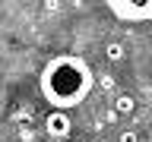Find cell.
<instances>
[{
	"instance_id": "cell-4",
	"label": "cell",
	"mask_w": 152,
	"mask_h": 142,
	"mask_svg": "<svg viewBox=\"0 0 152 142\" xmlns=\"http://www.w3.org/2000/svg\"><path fill=\"white\" fill-rule=\"evenodd\" d=\"M133 104H136V101H133L130 95H121V98L114 101V107H117V114H130V111H133Z\"/></svg>"
},
{
	"instance_id": "cell-5",
	"label": "cell",
	"mask_w": 152,
	"mask_h": 142,
	"mask_svg": "<svg viewBox=\"0 0 152 142\" xmlns=\"http://www.w3.org/2000/svg\"><path fill=\"white\" fill-rule=\"evenodd\" d=\"M104 54H108V60H121V57H124V44H117V41H111V44L104 47Z\"/></svg>"
},
{
	"instance_id": "cell-3",
	"label": "cell",
	"mask_w": 152,
	"mask_h": 142,
	"mask_svg": "<svg viewBox=\"0 0 152 142\" xmlns=\"http://www.w3.org/2000/svg\"><path fill=\"white\" fill-rule=\"evenodd\" d=\"M70 117H66V111H51L48 114V120H45V130H48V136H66L70 133Z\"/></svg>"
},
{
	"instance_id": "cell-2",
	"label": "cell",
	"mask_w": 152,
	"mask_h": 142,
	"mask_svg": "<svg viewBox=\"0 0 152 142\" xmlns=\"http://www.w3.org/2000/svg\"><path fill=\"white\" fill-rule=\"evenodd\" d=\"M108 9L124 22H152V0H114Z\"/></svg>"
},
{
	"instance_id": "cell-6",
	"label": "cell",
	"mask_w": 152,
	"mask_h": 142,
	"mask_svg": "<svg viewBox=\"0 0 152 142\" xmlns=\"http://www.w3.org/2000/svg\"><path fill=\"white\" fill-rule=\"evenodd\" d=\"M117 142H140V136H136L133 130H124V133H121V139H117Z\"/></svg>"
},
{
	"instance_id": "cell-1",
	"label": "cell",
	"mask_w": 152,
	"mask_h": 142,
	"mask_svg": "<svg viewBox=\"0 0 152 142\" xmlns=\"http://www.w3.org/2000/svg\"><path fill=\"white\" fill-rule=\"evenodd\" d=\"M38 85H41L45 101L54 111H70V107H76V104H83L89 98V92L95 85V76H92V66L83 57L57 54L45 63Z\"/></svg>"
}]
</instances>
